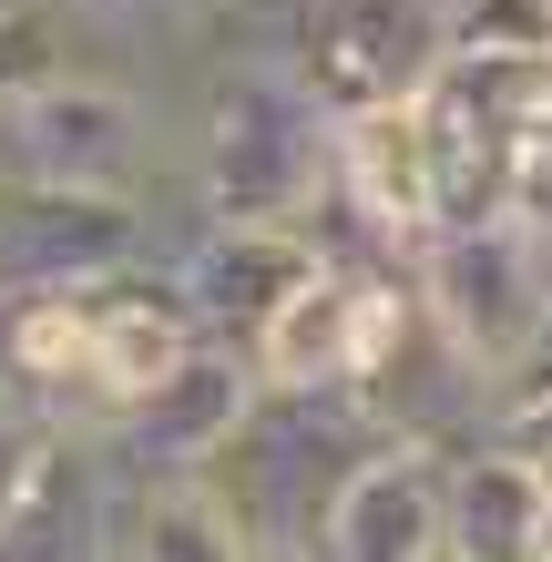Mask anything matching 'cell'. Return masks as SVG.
<instances>
[{
  "label": "cell",
  "instance_id": "19",
  "mask_svg": "<svg viewBox=\"0 0 552 562\" xmlns=\"http://www.w3.org/2000/svg\"><path fill=\"white\" fill-rule=\"evenodd\" d=\"M532 562H552V481H542V502H532Z\"/></svg>",
  "mask_w": 552,
  "mask_h": 562
},
{
  "label": "cell",
  "instance_id": "3",
  "mask_svg": "<svg viewBox=\"0 0 552 562\" xmlns=\"http://www.w3.org/2000/svg\"><path fill=\"white\" fill-rule=\"evenodd\" d=\"M277 31V61L307 82L317 113L409 103L450 52V0H246Z\"/></svg>",
  "mask_w": 552,
  "mask_h": 562
},
{
  "label": "cell",
  "instance_id": "5",
  "mask_svg": "<svg viewBox=\"0 0 552 562\" xmlns=\"http://www.w3.org/2000/svg\"><path fill=\"white\" fill-rule=\"evenodd\" d=\"M409 286H419V307L461 338L471 369L502 389V369L522 358V338L552 307V236H532L511 205L471 215V225H440V236L409 256Z\"/></svg>",
  "mask_w": 552,
  "mask_h": 562
},
{
  "label": "cell",
  "instance_id": "8",
  "mask_svg": "<svg viewBox=\"0 0 552 562\" xmlns=\"http://www.w3.org/2000/svg\"><path fill=\"white\" fill-rule=\"evenodd\" d=\"M317 552L328 562H430L440 552V450L379 440L338 481L328 521H317Z\"/></svg>",
  "mask_w": 552,
  "mask_h": 562
},
{
  "label": "cell",
  "instance_id": "12",
  "mask_svg": "<svg viewBox=\"0 0 552 562\" xmlns=\"http://www.w3.org/2000/svg\"><path fill=\"white\" fill-rule=\"evenodd\" d=\"M440 61H552V0H450Z\"/></svg>",
  "mask_w": 552,
  "mask_h": 562
},
{
  "label": "cell",
  "instance_id": "20",
  "mask_svg": "<svg viewBox=\"0 0 552 562\" xmlns=\"http://www.w3.org/2000/svg\"><path fill=\"white\" fill-rule=\"evenodd\" d=\"M430 562H461V552H430Z\"/></svg>",
  "mask_w": 552,
  "mask_h": 562
},
{
  "label": "cell",
  "instance_id": "17",
  "mask_svg": "<svg viewBox=\"0 0 552 562\" xmlns=\"http://www.w3.org/2000/svg\"><path fill=\"white\" fill-rule=\"evenodd\" d=\"M11 307H21V286H0V409H11Z\"/></svg>",
  "mask_w": 552,
  "mask_h": 562
},
{
  "label": "cell",
  "instance_id": "6",
  "mask_svg": "<svg viewBox=\"0 0 552 562\" xmlns=\"http://www.w3.org/2000/svg\"><path fill=\"white\" fill-rule=\"evenodd\" d=\"M246 400H256V369L225 338H194L134 409H113L103 429H92V450H103L113 481H184L194 460L225 450V429L246 419Z\"/></svg>",
  "mask_w": 552,
  "mask_h": 562
},
{
  "label": "cell",
  "instance_id": "14",
  "mask_svg": "<svg viewBox=\"0 0 552 562\" xmlns=\"http://www.w3.org/2000/svg\"><path fill=\"white\" fill-rule=\"evenodd\" d=\"M522 400H552V307H542V327L522 338V358L502 369V389H492V419H502V409H522Z\"/></svg>",
  "mask_w": 552,
  "mask_h": 562
},
{
  "label": "cell",
  "instance_id": "4",
  "mask_svg": "<svg viewBox=\"0 0 552 562\" xmlns=\"http://www.w3.org/2000/svg\"><path fill=\"white\" fill-rule=\"evenodd\" d=\"M154 103L103 72H52L42 92L0 103V184H61V194H154Z\"/></svg>",
  "mask_w": 552,
  "mask_h": 562
},
{
  "label": "cell",
  "instance_id": "1",
  "mask_svg": "<svg viewBox=\"0 0 552 562\" xmlns=\"http://www.w3.org/2000/svg\"><path fill=\"white\" fill-rule=\"evenodd\" d=\"M328 194V113L277 52H225L194 103V205L205 225H307Z\"/></svg>",
  "mask_w": 552,
  "mask_h": 562
},
{
  "label": "cell",
  "instance_id": "16",
  "mask_svg": "<svg viewBox=\"0 0 552 562\" xmlns=\"http://www.w3.org/2000/svg\"><path fill=\"white\" fill-rule=\"evenodd\" d=\"M72 21H205L215 0H61Z\"/></svg>",
  "mask_w": 552,
  "mask_h": 562
},
{
  "label": "cell",
  "instance_id": "10",
  "mask_svg": "<svg viewBox=\"0 0 552 562\" xmlns=\"http://www.w3.org/2000/svg\"><path fill=\"white\" fill-rule=\"evenodd\" d=\"M0 562H113V471L82 429H61L31 502L0 521Z\"/></svg>",
  "mask_w": 552,
  "mask_h": 562
},
{
  "label": "cell",
  "instance_id": "11",
  "mask_svg": "<svg viewBox=\"0 0 552 562\" xmlns=\"http://www.w3.org/2000/svg\"><path fill=\"white\" fill-rule=\"evenodd\" d=\"M72 61H82V21L61 11V0H0V103L42 92L52 72H72Z\"/></svg>",
  "mask_w": 552,
  "mask_h": 562
},
{
  "label": "cell",
  "instance_id": "7",
  "mask_svg": "<svg viewBox=\"0 0 552 562\" xmlns=\"http://www.w3.org/2000/svg\"><path fill=\"white\" fill-rule=\"evenodd\" d=\"M174 286H184V317H194V338H225V348H246V327L277 307L286 286H307L317 277V246L297 236V225H205L184 256H165Z\"/></svg>",
  "mask_w": 552,
  "mask_h": 562
},
{
  "label": "cell",
  "instance_id": "13",
  "mask_svg": "<svg viewBox=\"0 0 552 562\" xmlns=\"http://www.w3.org/2000/svg\"><path fill=\"white\" fill-rule=\"evenodd\" d=\"M52 440H61L52 419H31V409H0V521H11V512L31 502V481H42Z\"/></svg>",
  "mask_w": 552,
  "mask_h": 562
},
{
  "label": "cell",
  "instance_id": "15",
  "mask_svg": "<svg viewBox=\"0 0 552 562\" xmlns=\"http://www.w3.org/2000/svg\"><path fill=\"white\" fill-rule=\"evenodd\" d=\"M492 440L511 460H532V481H552V400H522V409H502L492 419Z\"/></svg>",
  "mask_w": 552,
  "mask_h": 562
},
{
  "label": "cell",
  "instance_id": "18",
  "mask_svg": "<svg viewBox=\"0 0 552 562\" xmlns=\"http://www.w3.org/2000/svg\"><path fill=\"white\" fill-rule=\"evenodd\" d=\"M246 562H328V552H317V542H256Z\"/></svg>",
  "mask_w": 552,
  "mask_h": 562
},
{
  "label": "cell",
  "instance_id": "2",
  "mask_svg": "<svg viewBox=\"0 0 552 562\" xmlns=\"http://www.w3.org/2000/svg\"><path fill=\"white\" fill-rule=\"evenodd\" d=\"M379 450V419L348 389H256L215 460H194V491L236 521V542H317L338 481Z\"/></svg>",
  "mask_w": 552,
  "mask_h": 562
},
{
  "label": "cell",
  "instance_id": "9",
  "mask_svg": "<svg viewBox=\"0 0 552 562\" xmlns=\"http://www.w3.org/2000/svg\"><path fill=\"white\" fill-rule=\"evenodd\" d=\"M359 286L369 267H328L317 256V277L307 286H286L267 317L246 327V369L256 389H348V358H359Z\"/></svg>",
  "mask_w": 552,
  "mask_h": 562
}]
</instances>
